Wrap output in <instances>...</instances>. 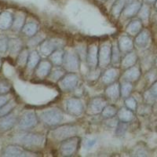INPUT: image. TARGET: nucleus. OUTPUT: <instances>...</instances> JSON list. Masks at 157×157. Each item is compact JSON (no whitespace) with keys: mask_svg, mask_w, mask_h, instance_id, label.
Listing matches in <instances>:
<instances>
[{"mask_svg":"<svg viewBox=\"0 0 157 157\" xmlns=\"http://www.w3.org/2000/svg\"><path fill=\"white\" fill-rule=\"evenodd\" d=\"M113 44L109 40L103 42L98 47V67L106 68L111 64Z\"/></svg>","mask_w":157,"mask_h":157,"instance_id":"nucleus-7","label":"nucleus"},{"mask_svg":"<svg viewBox=\"0 0 157 157\" xmlns=\"http://www.w3.org/2000/svg\"><path fill=\"white\" fill-rule=\"evenodd\" d=\"M120 76V68L119 67H113L107 68L105 71L101 73V81L104 85L109 86L110 84L116 82Z\"/></svg>","mask_w":157,"mask_h":157,"instance_id":"nucleus-13","label":"nucleus"},{"mask_svg":"<svg viewBox=\"0 0 157 157\" xmlns=\"http://www.w3.org/2000/svg\"><path fill=\"white\" fill-rule=\"evenodd\" d=\"M143 98H144V101H145V104H147V105H152L156 101L155 97L152 94V93L150 92L149 90H146L144 93Z\"/></svg>","mask_w":157,"mask_h":157,"instance_id":"nucleus-47","label":"nucleus"},{"mask_svg":"<svg viewBox=\"0 0 157 157\" xmlns=\"http://www.w3.org/2000/svg\"><path fill=\"white\" fill-rule=\"evenodd\" d=\"M16 105L17 103L16 101H15L14 99L8 101L7 103L6 104V105H4L0 109V117L10 113Z\"/></svg>","mask_w":157,"mask_h":157,"instance_id":"nucleus-38","label":"nucleus"},{"mask_svg":"<svg viewBox=\"0 0 157 157\" xmlns=\"http://www.w3.org/2000/svg\"><path fill=\"white\" fill-rule=\"evenodd\" d=\"M137 16L141 21H148L150 16V7L148 3H143Z\"/></svg>","mask_w":157,"mask_h":157,"instance_id":"nucleus-39","label":"nucleus"},{"mask_svg":"<svg viewBox=\"0 0 157 157\" xmlns=\"http://www.w3.org/2000/svg\"><path fill=\"white\" fill-rule=\"evenodd\" d=\"M154 7H155V10L157 11V0L154 2Z\"/></svg>","mask_w":157,"mask_h":157,"instance_id":"nucleus-53","label":"nucleus"},{"mask_svg":"<svg viewBox=\"0 0 157 157\" xmlns=\"http://www.w3.org/2000/svg\"><path fill=\"white\" fill-rule=\"evenodd\" d=\"M29 50L26 48H23V50L20 52L17 58V64L20 67H25L27 65L28 59H29Z\"/></svg>","mask_w":157,"mask_h":157,"instance_id":"nucleus-37","label":"nucleus"},{"mask_svg":"<svg viewBox=\"0 0 157 157\" xmlns=\"http://www.w3.org/2000/svg\"><path fill=\"white\" fill-rule=\"evenodd\" d=\"M11 84L6 78H0V95L6 94L10 91Z\"/></svg>","mask_w":157,"mask_h":157,"instance_id":"nucleus-42","label":"nucleus"},{"mask_svg":"<svg viewBox=\"0 0 157 157\" xmlns=\"http://www.w3.org/2000/svg\"><path fill=\"white\" fill-rule=\"evenodd\" d=\"M101 68H100L99 67L96 68H94V69H90V71H89L88 75H86V78L90 81H94L98 78H99L101 75Z\"/></svg>","mask_w":157,"mask_h":157,"instance_id":"nucleus-44","label":"nucleus"},{"mask_svg":"<svg viewBox=\"0 0 157 157\" xmlns=\"http://www.w3.org/2000/svg\"><path fill=\"white\" fill-rule=\"evenodd\" d=\"M17 122V117L11 113L6 116H1L0 117V130L3 132L8 131L14 127Z\"/></svg>","mask_w":157,"mask_h":157,"instance_id":"nucleus-18","label":"nucleus"},{"mask_svg":"<svg viewBox=\"0 0 157 157\" xmlns=\"http://www.w3.org/2000/svg\"><path fill=\"white\" fill-rule=\"evenodd\" d=\"M23 50V43L21 39L19 38H11L9 39L8 43V51L10 54L13 56H17L20 54V52Z\"/></svg>","mask_w":157,"mask_h":157,"instance_id":"nucleus-24","label":"nucleus"},{"mask_svg":"<svg viewBox=\"0 0 157 157\" xmlns=\"http://www.w3.org/2000/svg\"><path fill=\"white\" fill-rule=\"evenodd\" d=\"M25 19H26V16L25 13H23L22 12L17 13L13 16V21L12 27H11L13 30L15 32L21 31L22 28L25 25Z\"/></svg>","mask_w":157,"mask_h":157,"instance_id":"nucleus-29","label":"nucleus"},{"mask_svg":"<svg viewBox=\"0 0 157 157\" xmlns=\"http://www.w3.org/2000/svg\"><path fill=\"white\" fill-rule=\"evenodd\" d=\"M98 2H102V3H103V2H107L108 0H98Z\"/></svg>","mask_w":157,"mask_h":157,"instance_id":"nucleus-54","label":"nucleus"},{"mask_svg":"<svg viewBox=\"0 0 157 157\" xmlns=\"http://www.w3.org/2000/svg\"><path fill=\"white\" fill-rule=\"evenodd\" d=\"M108 105V100L104 97H94L89 101L86 113L88 116H97L101 113Z\"/></svg>","mask_w":157,"mask_h":157,"instance_id":"nucleus-9","label":"nucleus"},{"mask_svg":"<svg viewBox=\"0 0 157 157\" xmlns=\"http://www.w3.org/2000/svg\"><path fill=\"white\" fill-rule=\"evenodd\" d=\"M29 154H35L30 150H25V148L19 145H7L2 151L3 156L9 157H21L29 156Z\"/></svg>","mask_w":157,"mask_h":157,"instance_id":"nucleus-11","label":"nucleus"},{"mask_svg":"<svg viewBox=\"0 0 157 157\" xmlns=\"http://www.w3.org/2000/svg\"><path fill=\"white\" fill-rule=\"evenodd\" d=\"M150 39V32L148 29H142L135 36L134 44L138 48H145Z\"/></svg>","mask_w":157,"mask_h":157,"instance_id":"nucleus-22","label":"nucleus"},{"mask_svg":"<svg viewBox=\"0 0 157 157\" xmlns=\"http://www.w3.org/2000/svg\"><path fill=\"white\" fill-rule=\"evenodd\" d=\"M117 118L120 121L126 122V123H130L132 121L134 118V112L130 109H127V107H122L118 110Z\"/></svg>","mask_w":157,"mask_h":157,"instance_id":"nucleus-27","label":"nucleus"},{"mask_svg":"<svg viewBox=\"0 0 157 157\" xmlns=\"http://www.w3.org/2000/svg\"><path fill=\"white\" fill-rule=\"evenodd\" d=\"M156 129H157V128H156Z\"/></svg>","mask_w":157,"mask_h":157,"instance_id":"nucleus-57","label":"nucleus"},{"mask_svg":"<svg viewBox=\"0 0 157 157\" xmlns=\"http://www.w3.org/2000/svg\"><path fill=\"white\" fill-rule=\"evenodd\" d=\"M130 154L133 156H148V148L144 143H137L135 146L133 147Z\"/></svg>","mask_w":157,"mask_h":157,"instance_id":"nucleus-34","label":"nucleus"},{"mask_svg":"<svg viewBox=\"0 0 157 157\" xmlns=\"http://www.w3.org/2000/svg\"><path fill=\"white\" fill-rule=\"evenodd\" d=\"M64 119V113L61 109H50L42 112L39 116V120L47 127H55L59 125Z\"/></svg>","mask_w":157,"mask_h":157,"instance_id":"nucleus-3","label":"nucleus"},{"mask_svg":"<svg viewBox=\"0 0 157 157\" xmlns=\"http://www.w3.org/2000/svg\"><path fill=\"white\" fill-rule=\"evenodd\" d=\"M13 141L17 145H19L26 149L40 148L43 146L45 141L44 136L42 134H33L30 132H22L15 134Z\"/></svg>","mask_w":157,"mask_h":157,"instance_id":"nucleus-1","label":"nucleus"},{"mask_svg":"<svg viewBox=\"0 0 157 157\" xmlns=\"http://www.w3.org/2000/svg\"><path fill=\"white\" fill-rule=\"evenodd\" d=\"M64 46H65V42L61 39L58 38L46 39L39 44V54H41L43 57H48L55 50L64 49Z\"/></svg>","mask_w":157,"mask_h":157,"instance_id":"nucleus-4","label":"nucleus"},{"mask_svg":"<svg viewBox=\"0 0 157 157\" xmlns=\"http://www.w3.org/2000/svg\"><path fill=\"white\" fill-rule=\"evenodd\" d=\"M84 107L78 98H71L66 101V112L71 116H79L83 113Z\"/></svg>","mask_w":157,"mask_h":157,"instance_id":"nucleus-12","label":"nucleus"},{"mask_svg":"<svg viewBox=\"0 0 157 157\" xmlns=\"http://www.w3.org/2000/svg\"><path fill=\"white\" fill-rule=\"evenodd\" d=\"M78 82V77L75 72L66 73L57 82L59 88L63 92H70L77 87Z\"/></svg>","mask_w":157,"mask_h":157,"instance_id":"nucleus-10","label":"nucleus"},{"mask_svg":"<svg viewBox=\"0 0 157 157\" xmlns=\"http://www.w3.org/2000/svg\"><path fill=\"white\" fill-rule=\"evenodd\" d=\"M121 51L119 49L118 44H113L112 47V60H111V64H113V67H119L120 66L121 63L122 57H121Z\"/></svg>","mask_w":157,"mask_h":157,"instance_id":"nucleus-33","label":"nucleus"},{"mask_svg":"<svg viewBox=\"0 0 157 157\" xmlns=\"http://www.w3.org/2000/svg\"><path fill=\"white\" fill-rule=\"evenodd\" d=\"M81 138L78 136H74L68 139L61 141L60 145V154L62 156L70 157L75 155L80 146Z\"/></svg>","mask_w":157,"mask_h":157,"instance_id":"nucleus-6","label":"nucleus"},{"mask_svg":"<svg viewBox=\"0 0 157 157\" xmlns=\"http://www.w3.org/2000/svg\"><path fill=\"white\" fill-rule=\"evenodd\" d=\"M127 129H128V123L119 120L116 127V135L120 137H124L127 131Z\"/></svg>","mask_w":157,"mask_h":157,"instance_id":"nucleus-40","label":"nucleus"},{"mask_svg":"<svg viewBox=\"0 0 157 157\" xmlns=\"http://www.w3.org/2000/svg\"><path fill=\"white\" fill-rule=\"evenodd\" d=\"M78 127L73 124H65L59 126L54 130H51L49 133V136L54 141L57 142H61L70 137L77 136Z\"/></svg>","mask_w":157,"mask_h":157,"instance_id":"nucleus-2","label":"nucleus"},{"mask_svg":"<svg viewBox=\"0 0 157 157\" xmlns=\"http://www.w3.org/2000/svg\"><path fill=\"white\" fill-rule=\"evenodd\" d=\"M80 57L75 50H67L64 51L62 67L68 72H76L80 68Z\"/></svg>","mask_w":157,"mask_h":157,"instance_id":"nucleus-5","label":"nucleus"},{"mask_svg":"<svg viewBox=\"0 0 157 157\" xmlns=\"http://www.w3.org/2000/svg\"><path fill=\"white\" fill-rule=\"evenodd\" d=\"M39 32V25L36 22H29L26 23L22 28L21 32L27 37H32Z\"/></svg>","mask_w":157,"mask_h":157,"instance_id":"nucleus-31","label":"nucleus"},{"mask_svg":"<svg viewBox=\"0 0 157 157\" xmlns=\"http://www.w3.org/2000/svg\"><path fill=\"white\" fill-rule=\"evenodd\" d=\"M8 101H9V98H8V97L6 96V95H0V109H1L4 105H6V104L7 103Z\"/></svg>","mask_w":157,"mask_h":157,"instance_id":"nucleus-51","label":"nucleus"},{"mask_svg":"<svg viewBox=\"0 0 157 157\" xmlns=\"http://www.w3.org/2000/svg\"><path fill=\"white\" fill-rule=\"evenodd\" d=\"M141 75V68L138 65L135 64L134 66L124 70V72L121 75V78L123 79V81H127V82H130L133 83L139 79Z\"/></svg>","mask_w":157,"mask_h":157,"instance_id":"nucleus-16","label":"nucleus"},{"mask_svg":"<svg viewBox=\"0 0 157 157\" xmlns=\"http://www.w3.org/2000/svg\"><path fill=\"white\" fill-rule=\"evenodd\" d=\"M66 71L62 66H55V68H52L48 78L53 82H57L66 74Z\"/></svg>","mask_w":157,"mask_h":157,"instance_id":"nucleus-32","label":"nucleus"},{"mask_svg":"<svg viewBox=\"0 0 157 157\" xmlns=\"http://www.w3.org/2000/svg\"><path fill=\"white\" fill-rule=\"evenodd\" d=\"M39 123V116L34 111H27L18 119V126L21 130H26L34 128Z\"/></svg>","mask_w":157,"mask_h":157,"instance_id":"nucleus-8","label":"nucleus"},{"mask_svg":"<svg viewBox=\"0 0 157 157\" xmlns=\"http://www.w3.org/2000/svg\"><path fill=\"white\" fill-rule=\"evenodd\" d=\"M86 61L90 69L98 67V47L96 43H92L87 47Z\"/></svg>","mask_w":157,"mask_h":157,"instance_id":"nucleus-14","label":"nucleus"},{"mask_svg":"<svg viewBox=\"0 0 157 157\" xmlns=\"http://www.w3.org/2000/svg\"><path fill=\"white\" fill-rule=\"evenodd\" d=\"M137 60H138V57H137V54L134 51L128 52L126 54V55L122 58L121 63H120V68L122 70H126L127 68H130V67L134 66L135 64H137Z\"/></svg>","mask_w":157,"mask_h":157,"instance_id":"nucleus-20","label":"nucleus"},{"mask_svg":"<svg viewBox=\"0 0 157 157\" xmlns=\"http://www.w3.org/2000/svg\"><path fill=\"white\" fill-rule=\"evenodd\" d=\"M155 67L157 68V57H156V58H155Z\"/></svg>","mask_w":157,"mask_h":157,"instance_id":"nucleus-55","label":"nucleus"},{"mask_svg":"<svg viewBox=\"0 0 157 157\" xmlns=\"http://www.w3.org/2000/svg\"><path fill=\"white\" fill-rule=\"evenodd\" d=\"M45 39H46V37H45L44 33H42V32L39 33V32H38L34 36L31 37V39L29 40L28 45L29 47L37 46V45L40 44L43 41H44Z\"/></svg>","mask_w":157,"mask_h":157,"instance_id":"nucleus-41","label":"nucleus"},{"mask_svg":"<svg viewBox=\"0 0 157 157\" xmlns=\"http://www.w3.org/2000/svg\"><path fill=\"white\" fill-rule=\"evenodd\" d=\"M97 140L96 139H90V138H86L85 141H84V146L86 148H92L94 145L96 144Z\"/></svg>","mask_w":157,"mask_h":157,"instance_id":"nucleus-49","label":"nucleus"},{"mask_svg":"<svg viewBox=\"0 0 157 157\" xmlns=\"http://www.w3.org/2000/svg\"><path fill=\"white\" fill-rule=\"evenodd\" d=\"M155 77H156V73H155V71H148V73L145 75V78L148 80V82H155Z\"/></svg>","mask_w":157,"mask_h":157,"instance_id":"nucleus-48","label":"nucleus"},{"mask_svg":"<svg viewBox=\"0 0 157 157\" xmlns=\"http://www.w3.org/2000/svg\"><path fill=\"white\" fill-rule=\"evenodd\" d=\"M105 95L107 98L108 101H110L113 103L117 101L120 96V82L116 81L113 83L107 86L105 90Z\"/></svg>","mask_w":157,"mask_h":157,"instance_id":"nucleus-17","label":"nucleus"},{"mask_svg":"<svg viewBox=\"0 0 157 157\" xmlns=\"http://www.w3.org/2000/svg\"><path fill=\"white\" fill-rule=\"evenodd\" d=\"M149 91L152 93V94L155 97V98L157 100V80L155 82H152L151 86L149 87Z\"/></svg>","mask_w":157,"mask_h":157,"instance_id":"nucleus-50","label":"nucleus"},{"mask_svg":"<svg viewBox=\"0 0 157 157\" xmlns=\"http://www.w3.org/2000/svg\"><path fill=\"white\" fill-rule=\"evenodd\" d=\"M143 29L142 21L139 18L132 20L127 25L126 28V32L130 36H136Z\"/></svg>","mask_w":157,"mask_h":157,"instance_id":"nucleus-25","label":"nucleus"},{"mask_svg":"<svg viewBox=\"0 0 157 157\" xmlns=\"http://www.w3.org/2000/svg\"><path fill=\"white\" fill-rule=\"evenodd\" d=\"M9 39L6 36H0V55H3L8 51Z\"/></svg>","mask_w":157,"mask_h":157,"instance_id":"nucleus-45","label":"nucleus"},{"mask_svg":"<svg viewBox=\"0 0 157 157\" xmlns=\"http://www.w3.org/2000/svg\"><path fill=\"white\" fill-rule=\"evenodd\" d=\"M145 1H146L147 3L149 4V3H154L156 0H145Z\"/></svg>","mask_w":157,"mask_h":157,"instance_id":"nucleus-52","label":"nucleus"},{"mask_svg":"<svg viewBox=\"0 0 157 157\" xmlns=\"http://www.w3.org/2000/svg\"><path fill=\"white\" fill-rule=\"evenodd\" d=\"M124 105L127 109H130L133 112H135L137 109V102L134 97H128L125 98L124 101Z\"/></svg>","mask_w":157,"mask_h":157,"instance_id":"nucleus-43","label":"nucleus"},{"mask_svg":"<svg viewBox=\"0 0 157 157\" xmlns=\"http://www.w3.org/2000/svg\"><path fill=\"white\" fill-rule=\"evenodd\" d=\"M133 84L132 82L123 81L120 85V96L123 98H127L130 97V94L132 93Z\"/></svg>","mask_w":157,"mask_h":157,"instance_id":"nucleus-36","label":"nucleus"},{"mask_svg":"<svg viewBox=\"0 0 157 157\" xmlns=\"http://www.w3.org/2000/svg\"><path fill=\"white\" fill-rule=\"evenodd\" d=\"M75 51L78 54V57H80L81 60L83 59L84 61H86V54H87V48H86L85 46H78V47H76L75 48Z\"/></svg>","mask_w":157,"mask_h":157,"instance_id":"nucleus-46","label":"nucleus"},{"mask_svg":"<svg viewBox=\"0 0 157 157\" xmlns=\"http://www.w3.org/2000/svg\"><path fill=\"white\" fill-rule=\"evenodd\" d=\"M64 49H59L55 50L49 56V60L54 66H62L64 60Z\"/></svg>","mask_w":157,"mask_h":157,"instance_id":"nucleus-28","label":"nucleus"},{"mask_svg":"<svg viewBox=\"0 0 157 157\" xmlns=\"http://www.w3.org/2000/svg\"><path fill=\"white\" fill-rule=\"evenodd\" d=\"M142 5L143 3L141 0H133L126 6L122 13L127 18L134 17V16H137Z\"/></svg>","mask_w":157,"mask_h":157,"instance_id":"nucleus-19","label":"nucleus"},{"mask_svg":"<svg viewBox=\"0 0 157 157\" xmlns=\"http://www.w3.org/2000/svg\"><path fill=\"white\" fill-rule=\"evenodd\" d=\"M53 64L50 62V60H43L40 61L37 67L35 69V75L36 78L39 79H44L47 78L50 75V71H51Z\"/></svg>","mask_w":157,"mask_h":157,"instance_id":"nucleus-15","label":"nucleus"},{"mask_svg":"<svg viewBox=\"0 0 157 157\" xmlns=\"http://www.w3.org/2000/svg\"><path fill=\"white\" fill-rule=\"evenodd\" d=\"M41 61V57H40V54L37 50H33L32 52L29 53V59H28L27 63V68L30 71L35 70L39 63Z\"/></svg>","mask_w":157,"mask_h":157,"instance_id":"nucleus-30","label":"nucleus"},{"mask_svg":"<svg viewBox=\"0 0 157 157\" xmlns=\"http://www.w3.org/2000/svg\"><path fill=\"white\" fill-rule=\"evenodd\" d=\"M118 110L119 109L113 105H107L104 108L103 111L101 112V116L103 119H110V118H113L117 115Z\"/></svg>","mask_w":157,"mask_h":157,"instance_id":"nucleus-35","label":"nucleus"},{"mask_svg":"<svg viewBox=\"0 0 157 157\" xmlns=\"http://www.w3.org/2000/svg\"><path fill=\"white\" fill-rule=\"evenodd\" d=\"M132 1L133 0H116L114 3L113 4L112 9H111L112 16L116 19H118L123 13V10L125 9L126 6Z\"/></svg>","mask_w":157,"mask_h":157,"instance_id":"nucleus-23","label":"nucleus"},{"mask_svg":"<svg viewBox=\"0 0 157 157\" xmlns=\"http://www.w3.org/2000/svg\"><path fill=\"white\" fill-rule=\"evenodd\" d=\"M117 44L121 53H124V54L132 51L134 46V42L130 36H123L120 37Z\"/></svg>","mask_w":157,"mask_h":157,"instance_id":"nucleus-21","label":"nucleus"},{"mask_svg":"<svg viewBox=\"0 0 157 157\" xmlns=\"http://www.w3.org/2000/svg\"><path fill=\"white\" fill-rule=\"evenodd\" d=\"M0 66H1V59H0Z\"/></svg>","mask_w":157,"mask_h":157,"instance_id":"nucleus-56","label":"nucleus"},{"mask_svg":"<svg viewBox=\"0 0 157 157\" xmlns=\"http://www.w3.org/2000/svg\"><path fill=\"white\" fill-rule=\"evenodd\" d=\"M13 16L8 11H2L0 13V29L7 30L12 27Z\"/></svg>","mask_w":157,"mask_h":157,"instance_id":"nucleus-26","label":"nucleus"}]
</instances>
